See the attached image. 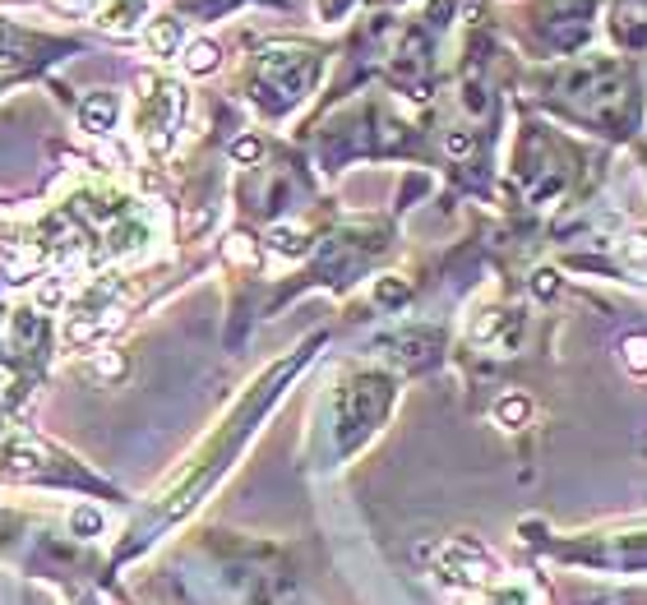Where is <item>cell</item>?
Here are the masks:
<instances>
[{
    "mask_svg": "<svg viewBox=\"0 0 647 605\" xmlns=\"http://www.w3.org/2000/svg\"><path fill=\"white\" fill-rule=\"evenodd\" d=\"M112 121H116V102L107 93H97V97L84 102V129H93V135H107Z\"/></svg>",
    "mask_w": 647,
    "mask_h": 605,
    "instance_id": "6da1fadb",
    "label": "cell"
},
{
    "mask_svg": "<svg viewBox=\"0 0 647 605\" xmlns=\"http://www.w3.org/2000/svg\"><path fill=\"white\" fill-rule=\"evenodd\" d=\"M139 19H144V0H116V6L102 10V23H107V29H135Z\"/></svg>",
    "mask_w": 647,
    "mask_h": 605,
    "instance_id": "7a4b0ae2",
    "label": "cell"
},
{
    "mask_svg": "<svg viewBox=\"0 0 647 605\" xmlns=\"http://www.w3.org/2000/svg\"><path fill=\"white\" fill-rule=\"evenodd\" d=\"M186 70H190V74L218 70V46H213V42H190V46H186Z\"/></svg>",
    "mask_w": 647,
    "mask_h": 605,
    "instance_id": "3957f363",
    "label": "cell"
},
{
    "mask_svg": "<svg viewBox=\"0 0 647 605\" xmlns=\"http://www.w3.org/2000/svg\"><path fill=\"white\" fill-rule=\"evenodd\" d=\"M625 365H629V375H647V337H625Z\"/></svg>",
    "mask_w": 647,
    "mask_h": 605,
    "instance_id": "277c9868",
    "label": "cell"
},
{
    "mask_svg": "<svg viewBox=\"0 0 647 605\" xmlns=\"http://www.w3.org/2000/svg\"><path fill=\"white\" fill-rule=\"evenodd\" d=\"M176 38H180L176 23H153V29H148V46L158 51V56H167V51L176 46Z\"/></svg>",
    "mask_w": 647,
    "mask_h": 605,
    "instance_id": "5b68a950",
    "label": "cell"
},
{
    "mask_svg": "<svg viewBox=\"0 0 647 605\" xmlns=\"http://www.w3.org/2000/svg\"><path fill=\"white\" fill-rule=\"evenodd\" d=\"M269 241H273V250H282V254H301V250H305L301 231H292V227H278V231L269 236Z\"/></svg>",
    "mask_w": 647,
    "mask_h": 605,
    "instance_id": "8992f818",
    "label": "cell"
},
{
    "mask_svg": "<svg viewBox=\"0 0 647 605\" xmlns=\"http://www.w3.org/2000/svg\"><path fill=\"white\" fill-rule=\"evenodd\" d=\"M523 416H528V403L523 398H504L500 403V420H504V426H518Z\"/></svg>",
    "mask_w": 647,
    "mask_h": 605,
    "instance_id": "52a82bcc",
    "label": "cell"
},
{
    "mask_svg": "<svg viewBox=\"0 0 647 605\" xmlns=\"http://www.w3.org/2000/svg\"><path fill=\"white\" fill-rule=\"evenodd\" d=\"M231 153H237L241 157V163H254V157H259V139H241L237 148H231Z\"/></svg>",
    "mask_w": 647,
    "mask_h": 605,
    "instance_id": "ba28073f",
    "label": "cell"
},
{
    "mask_svg": "<svg viewBox=\"0 0 647 605\" xmlns=\"http://www.w3.org/2000/svg\"><path fill=\"white\" fill-rule=\"evenodd\" d=\"M61 6H65V10H70V6H84V0H61Z\"/></svg>",
    "mask_w": 647,
    "mask_h": 605,
    "instance_id": "9c48e42d",
    "label": "cell"
}]
</instances>
